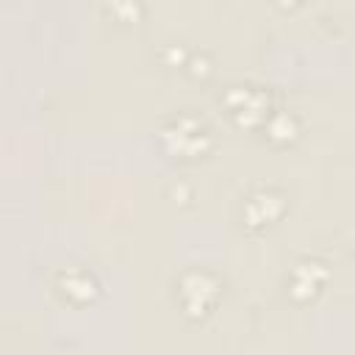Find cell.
Masks as SVG:
<instances>
[{"label":"cell","mask_w":355,"mask_h":355,"mask_svg":"<svg viewBox=\"0 0 355 355\" xmlns=\"http://www.w3.org/2000/svg\"><path fill=\"white\" fill-rule=\"evenodd\" d=\"M161 144L166 153L172 155H180V158H194V155H202L208 147H211V133L208 128L191 116V114H180L175 116L172 122H166L158 133Z\"/></svg>","instance_id":"1"},{"label":"cell","mask_w":355,"mask_h":355,"mask_svg":"<svg viewBox=\"0 0 355 355\" xmlns=\"http://www.w3.org/2000/svg\"><path fill=\"white\" fill-rule=\"evenodd\" d=\"M219 280L208 272H200V269H191L186 272L180 280H178V297H180V305L186 311V316L191 319H202L219 300Z\"/></svg>","instance_id":"2"},{"label":"cell","mask_w":355,"mask_h":355,"mask_svg":"<svg viewBox=\"0 0 355 355\" xmlns=\"http://www.w3.org/2000/svg\"><path fill=\"white\" fill-rule=\"evenodd\" d=\"M225 108L241 128H258L266 122L269 111V94L258 86H230L225 92Z\"/></svg>","instance_id":"3"},{"label":"cell","mask_w":355,"mask_h":355,"mask_svg":"<svg viewBox=\"0 0 355 355\" xmlns=\"http://www.w3.org/2000/svg\"><path fill=\"white\" fill-rule=\"evenodd\" d=\"M286 211V200L280 191L275 189H258L247 197L244 208H241V219L250 225V227H266L272 225L275 219H280Z\"/></svg>","instance_id":"4"},{"label":"cell","mask_w":355,"mask_h":355,"mask_svg":"<svg viewBox=\"0 0 355 355\" xmlns=\"http://www.w3.org/2000/svg\"><path fill=\"white\" fill-rule=\"evenodd\" d=\"M324 280H327V269L322 261H313V258L300 261L288 275V294L297 302H308L322 291Z\"/></svg>","instance_id":"5"},{"label":"cell","mask_w":355,"mask_h":355,"mask_svg":"<svg viewBox=\"0 0 355 355\" xmlns=\"http://www.w3.org/2000/svg\"><path fill=\"white\" fill-rule=\"evenodd\" d=\"M58 288L72 302H92L97 297V280L83 269H69L58 277Z\"/></svg>","instance_id":"6"},{"label":"cell","mask_w":355,"mask_h":355,"mask_svg":"<svg viewBox=\"0 0 355 355\" xmlns=\"http://www.w3.org/2000/svg\"><path fill=\"white\" fill-rule=\"evenodd\" d=\"M263 133H266L272 141L286 144V141H294V139H297L300 122H297V116L288 114V111H272V114L266 116V122H263Z\"/></svg>","instance_id":"7"},{"label":"cell","mask_w":355,"mask_h":355,"mask_svg":"<svg viewBox=\"0 0 355 355\" xmlns=\"http://www.w3.org/2000/svg\"><path fill=\"white\" fill-rule=\"evenodd\" d=\"M111 14L119 22H136L141 14V6H139V0H111Z\"/></svg>","instance_id":"8"},{"label":"cell","mask_w":355,"mask_h":355,"mask_svg":"<svg viewBox=\"0 0 355 355\" xmlns=\"http://www.w3.org/2000/svg\"><path fill=\"white\" fill-rule=\"evenodd\" d=\"M189 67H191V75H208L211 72V67H208V58H191L189 61Z\"/></svg>","instance_id":"9"},{"label":"cell","mask_w":355,"mask_h":355,"mask_svg":"<svg viewBox=\"0 0 355 355\" xmlns=\"http://www.w3.org/2000/svg\"><path fill=\"white\" fill-rule=\"evenodd\" d=\"M280 3H283V6H294L297 0H280Z\"/></svg>","instance_id":"10"}]
</instances>
